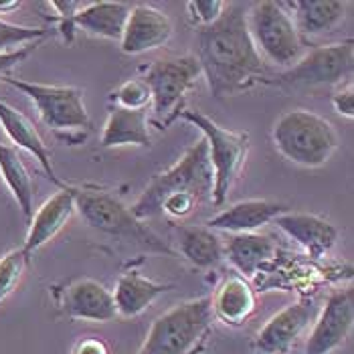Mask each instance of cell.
<instances>
[{
  "label": "cell",
  "mask_w": 354,
  "mask_h": 354,
  "mask_svg": "<svg viewBox=\"0 0 354 354\" xmlns=\"http://www.w3.org/2000/svg\"><path fill=\"white\" fill-rule=\"evenodd\" d=\"M314 318L316 304L312 298H304L281 308L257 332L253 351L255 354H288Z\"/></svg>",
  "instance_id": "cell-12"
},
{
  "label": "cell",
  "mask_w": 354,
  "mask_h": 354,
  "mask_svg": "<svg viewBox=\"0 0 354 354\" xmlns=\"http://www.w3.org/2000/svg\"><path fill=\"white\" fill-rule=\"evenodd\" d=\"M288 207L283 203L270 201V198H249L223 209L215 217L207 221V227L213 231H227V233H255L263 225L272 223L279 215H283Z\"/></svg>",
  "instance_id": "cell-18"
},
{
  "label": "cell",
  "mask_w": 354,
  "mask_h": 354,
  "mask_svg": "<svg viewBox=\"0 0 354 354\" xmlns=\"http://www.w3.org/2000/svg\"><path fill=\"white\" fill-rule=\"evenodd\" d=\"M73 215H75V201H73L71 185H67L65 189L55 192L51 198H47L32 213V217L28 221L27 239L21 249L28 257H32L41 247L53 241Z\"/></svg>",
  "instance_id": "cell-15"
},
{
  "label": "cell",
  "mask_w": 354,
  "mask_h": 354,
  "mask_svg": "<svg viewBox=\"0 0 354 354\" xmlns=\"http://www.w3.org/2000/svg\"><path fill=\"white\" fill-rule=\"evenodd\" d=\"M245 15V4L231 2L225 4L213 25L196 28L198 53L194 57L217 100L245 93L259 83L270 85L273 80L270 67L251 43Z\"/></svg>",
  "instance_id": "cell-1"
},
{
  "label": "cell",
  "mask_w": 354,
  "mask_h": 354,
  "mask_svg": "<svg viewBox=\"0 0 354 354\" xmlns=\"http://www.w3.org/2000/svg\"><path fill=\"white\" fill-rule=\"evenodd\" d=\"M354 322V290H338L314 320L306 342V354H332L351 334Z\"/></svg>",
  "instance_id": "cell-11"
},
{
  "label": "cell",
  "mask_w": 354,
  "mask_h": 354,
  "mask_svg": "<svg viewBox=\"0 0 354 354\" xmlns=\"http://www.w3.org/2000/svg\"><path fill=\"white\" fill-rule=\"evenodd\" d=\"M180 115L183 120L191 122L207 142L209 160L213 168L211 203L221 207L245 168L247 156L251 150V136L249 132H235L218 126L217 122H213L209 115H205L198 109H185Z\"/></svg>",
  "instance_id": "cell-6"
},
{
  "label": "cell",
  "mask_w": 354,
  "mask_h": 354,
  "mask_svg": "<svg viewBox=\"0 0 354 354\" xmlns=\"http://www.w3.org/2000/svg\"><path fill=\"white\" fill-rule=\"evenodd\" d=\"M4 83L27 95L43 124L57 136L73 142L71 134H77L82 140L91 130V118L83 102V89L80 87L23 82L15 77H6Z\"/></svg>",
  "instance_id": "cell-9"
},
{
  "label": "cell",
  "mask_w": 354,
  "mask_h": 354,
  "mask_svg": "<svg viewBox=\"0 0 354 354\" xmlns=\"http://www.w3.org/2000/svg\"><path fill=\"white\" fill-rule=\"evenodd\" d=\"M353 67L354 43L346 39L310 49L290 69L273 75L270 85L283 91H318L351 80Z\"/></svg>",
  "instance_id": "cell-8"
},
{
  "label": "cell",
  "mask_w": 354,
  "mask_h": 354,
  "mask_svg": "<svg viewBox=\"0 0 354 354\" xmlns=\"http://www.w3.org/2000/svg\"><path fill=\"white\" fill-rule=\"evenodd\" d=\"M201 77V65L194 55H176L156 59L144 82L152 93V124L156 128H168L185 111L187 95Z\"/></svg>",
  "instance_id": "cell-10"
},
{
  "label": "cell",
  "mask_w": 354,
  "mask_h": 354,
  "mask_svg": "<svg viewBox=\"0 0 354 354\" xmlns=\"http://www.w3.org/2000/svg\"><path fill=\"white\" fill-rule=\"evenodd\" d=\"M45 37H47V28L15 25L0 19V53H8L30 43H39Z\"/></svg>",
  "instance_id": "cell-29"
},
{
  "label": "cell",
  "mask_w": 354,
  "mask_h": 354,
  "mask_svg": "<svg viewBox=\"0 0 354 354\" xmlns=\"http://www.w3.org/2000/svg\"><path fill=\"white\" fill-rule=\"evenodd\" d=\"M227 2L221 0H191L187 2V10H189V19L194 28H203L213 25L218 17L223 15Z\"/></svg>",
  "instance_id": "cell-31"
},
{
  "label": "cell",
  "mask_w": 354,
  "mask_h": 354,
  "mask_svg": "<svg viewBox=\"0 0 354 354\" xmlns=\"http://www.w3.org/2000/svg\"><path fill=\"white\" fill-rule=\"evenodd\" d=\"M277 255V243L272 235L237 233L225 243V259L239 272L241 277H253Z\"/></svg>",
  "instance_id": "cell-22"
},
{
  "label": "cell",
  "mask_w": 354,
  "mask_h": 354,
  "mask_svg": "<svg viewBox=\"0 0 354 354\" xmlns=\"http://www.w3.org/2000/svg\"><path fill=\"white\" fill-rule=\"evenodd\" d=\"M130 10L132 4L128 2H83L73 17V25L91 37L120 41Z\"/></svg>",
  "instance_id": "cell-24"
},
{
  "label": "cell",
  "mask_w": 354,
  "mask_h": 354,
  "mask_svg": "<svg viewBox=\"0 0 354 354\" xmlns=\"http://www.w3.org/2000/svg\"><path fill=\"white\" fill-rule=\"evenodd\" d=\"M0 126H2L4 134L8 136V140L12 142V146L17 150L19 148L21 150H27L30 156H35V160H39L41 168L47 174V178L53 183L55 187H59V189H65L67 187V183H63L57 176L51 152H49L45 140L39 134L37 126L32 124V120L28 115H25L23 111H19L17 108H12L4 100H0Z\"/></svg>",
  "instance_id": "cell-16"
},
{
  "label": "cell",
  "mask_w": 354,
  "mask_h": 354,
  "mask_svg": "<svg viewBox=\"0 0 354 354\" xmlns=\"http://www.w3.org/2000/svg\"><path fill=\"white\" fill-rule=\"evenodd\" d=\"M213 318L227 326H243L247 320L255 314L257 298L251 283L241 275L227 277L217 288L215 296L211 298Z\"/></svg>",
  "instance_id": "cell-21"
},
{
  "label": "cell",
  "mask_w": 354,
  "mask_h": 354,
  "mask_svg": "<svg viewBox=\"0 0 354 354\" xmlns=\"http://www.w3.org/2000/svg\"><path fill=\"white\" fill-rule=\"evenodd\" d=\"M172 288V283L154 281L150 277H144L136 270L124 272L115 283V290L111 292L115 301V312L122 318H136Z\"/></svg>",
  "instance_id": "cell-20"
},
{
  "label": "cell",
  "mask_w": 354,
  "mask_h": 354,
  "mask_svg": "<svg viewBox=\"0 0 354 354\" xmlns=\"http://www.w3.org/2000/svg\"><path fill=\"white\" fill-rule=\"evenodd\" d=\"M0 176L15 196L21 213L30 221L35 213V185L27 164L15 146L0 142Z\"/></svg>",
  "instance_id": "cell-26"
},
{
  "label": "cell",
  "mask_w": 354,
  "mask_h": 354,
  "mask_svg": "<svg viewBox=\"0 0 354 354\" xmlns=\"http://www.w3.org/2000/svg\"><path fill=\"white\" fill-rule=\"evenodd\" d=\"M28 263H30V257L21 247L0 257V304L19 288Z\"/></svg>",
  "instance_id": "cell-27"
},
{
  "label": "cell",
  "mask_w": 354,
  "mask_h": 354,
  "mask_svg": "<svg viewBox=\"0 0 354 354\" xmlns=\"http://www.w3.org/2000/svg\"><path fill=\"white\" fill-rule=\"evenodd\" d=\"M21 8V2L19 0H10V2H0V15H8L12 10Z\"/></svg>",
  "instance_id": "cell-35"
},
{
  "label": "cell",
  "mask_w": 354,
  "mask_h": 354,
  "mask_svg": "<svg viewBox=\"0 0 354 354\" xmlns=\"http://www.w3.org/2000/svg\"><path fill=\"white\" fill-rule=\"evenodd\" d=\"M273 223L279 231L294 239L312 259H322L338 241V229L330 221L318 215L286 211Z\"/></svg>",
  "instance_id": "cell-17"
},
{
  "label": "cell",
  "mask_w": 354,
  "mask_h": 354,
  "mask_svg": "<svg viewBox=\"0 0 354 354\" xmlns=\"http://www.w3.org/2000/svg\"><path fill=\"white\" fill-rule=\"evenodd\" d=\"M279 156L301 168H320L340 148V136L332 122L306 108L283 111L272 128Z\"/></svg>",
  "instance_id": "cell-4"
},
{
  "label": "cell",
  "mask_w": 354,
  "mask_h": 354,
  "mask_svg": "<svg viewBox=\"0 0 354 354\" xmlns=\"http://www.w3.org/2000/svg\"><path fill=\"white\" fill-rule=\"evenodd\" d=\"M100 140L104 148H120V146L150 148L152 136H150L148 111L111 108Z\"/></svg>",
  "instance_id": "cell-25"
},
{
  "label": "cell",
  "mask_w": 354,
  "mask_h": 354,
  "mask_svg": "<svg viewBox=\"0 0 354 354\" xmlns=\"http://www.w3.org/2000/svg\"><path fill=\"white\" fill-rule=\"evenodd\" d=\"M211 298H194L172 306L148 330L138 354H198L213 332Z\"/></svg>",
  "instance_id": "cell-5"
},
{
  "label": "cell",
  "mask_w": 354,
  "mask_h": 354,
  "mask_svg": "<svg viewBox=\"0 0 354 354\" xmlns=\"http://www.w3.org/2000/svg\"><path fill=\"white\" fill-rule=\"evenodd\" d=\"M170 194H192L201 203H211L213 168L205 140L194 142L180 160H176L168 170L158 172L130 207V211L142 223L160 217L162 201Z\"/></svg>",
  "instance_id": "cell-3"
},
{
  "label": "cell",
  "mask_w": 354,
  "mask_h": 354,
  "mask_svg": "<svg viewBox=\"0 0 354 354\" xmlns=\"http://www.w3.org/2000/svg\"><path fill=\"white\" fill-rule=\"evenodd\" d=\"M61 308L67 318L82 322H111L115 312L113 294L95 279H77L61 294Z\"/></svg>",
  "instance_id": "cell-14"
},
{
  "label": "cell",
  "mask_w": 354,
  "mask_h": 354,
  "mask_svg": "<svg viewBox=\"0 0 354 354\" xmlns=\"http://www.w3.org/2000/svg\"><path fill=\"white\" fill-rule=\"evenodd\" d=\"M109 102L115 104L113 108L148 111V106L152 104V93L144 80H128L109 93Z\"/></svg>",
  "instance_id": "cell-28"
},
{
  "label": "cell",
  "mask_w": 354,
  "mask_h": 354,
  "mask_svg": "<svg viewBox=\"0 0 354 354\" xmlns=\"http://www.w3.org/2000/svg\"><path fill=\"white\" fill-rule=\"evenodd\" d=\"M51 10H55V21L59 25V32L63 37V41L67 45H71L75 41V25H73V17L77 15V10L83 6V2H73V0H53L47 4Z\"/></svg>",
  "instance_id": "cell-30"
},
{
  "label": "cell",
  "mask_w": 354,
  "mask_h": 354,
  "mask_svg": "<svg viewBox=\"0 0 354 354\" xmlns=\"http://www.w3.org/2000/svg\"><path fill=\"white\" fill-rule=\"evenodd\" d=\"M174 32L170 17L152 4L132 6L120 39V49L126 55H142L164 47Z\"/></svg>",
  "instance_id": "cell-13"
},
{
  "label": "cell",
  "mask_w": 354,
  "mask_h": 354,
  "mask_svg": "<svg viewBox=\"0 0 354 354\" xmlns=\"http://www.w3.org/2000/svg\"><path fill=\"white\" fill-rule=\"evenodd\" d=\"M332 106L336 109L338 115L342 118H354V87L353 83L348 82L346 85L338 87L334 93H332Z\"/></svg>",
  "instance_id": "cell-33"
},
{
  "label": "cell",
  "mask_w": 354,
  "mask_h": 354,
  "mask_svg": "<svg viewBox=\"0 0 354 354\" xmlns=\"http://www.w3.org/2000/svg\"><path fill=\"white\" fill-rule=\"evenodd\" d=\"M71 354H111L109 344L104 338H97V336H87L77 340V344L73 346Z\"/></svg>",
  "instance_id": "cell-34"
},
{
  "label": "cell",
  "mask_w": 354,
  "mask_h": 354,
  "mask_svg": "<svg viewBox=\"0 0 354 354\" xmlns=\"http://www.w3.org/2000/svg\"><path fill=\"white\" fill-rule=\"evenodd\" d=\"M283 6L292 15L300 37H320V35L332 32L344 21L346 12L351 8V2L294 0V2H283Z\"/></svg>",
  "instance_id": "cell-19"
},
{
  "label": "cell",
  "mask_w": 354,
  "mask_h": 354,
  "mask_svg": "<svg viewBox=\"0 0 354 354\" xmlns=\"http://www.w3.org/2000/svg\"><path fill=\"white\" fill-rule=\"evenodd\" d=\"M71 192L75 201V213H80L83 223L91 231L122 245L136 247L150 253L174 255L170 245H166L148 225L138 221L130 207H126L115 194L91 185L71 187Z\"/></svg>",
  "instance_id": "cell-2"
},
{
  "label": "cell",
  "mask_w": 354,
  "mask_h": 354,
  "mask_svg": "<svg viewBox=\"0 0 354 354\" xmlns=\"http://www.w3.org/2000/svg\"><path fill=\"white\" fill-rule=\"evenodd\" d=\"M39 45H41V41L39 43L25 45L21 49H15V51H8V53H0V82H4L6 77H10V71L15 67H19L21 63H25L28 57L37 51Z\"/></svg>",
  "instance_id": "cell-32"
},
{
  "label": "cell",
  "mask_w": 354,
  "mask_h": 354,
  "mask_svg": "<svg viewBox=\"0 0 354 354\" xmlns=\"http://www.w3.org/2000/svg\"><path fill=\"white\" fill-rule=\"evenodd\" d=\"M178 253L198 270H213L225 259V243L209 227L178 225L174 229Z\"/></svg>",
  "instance_id": "cell-23"
},
{
  "label": "cell",
  "mask_w": 354,
  "mask_h": 354,
  "mask_svg": "<svg viewBox=\"0 0 354 354\" xmlns=\"http://www.w3.org/2000/svg\"><path fill=\"white\" fill-rule=\"evenodd\" d=\"M245 21L251 43L268 67L290 69L304 55V41L283 2H255L247 6Z\"/></svg>",
  "instance_id": "cell-7"
}]
</instances>
